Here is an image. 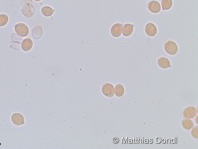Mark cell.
<instances>
[{
    "mask_svg": "<svg viewBox=\"0 0 198 149\" xmlns=\"http://www.w3.org/2000/svg\"><path fill=\"white\" fill-rule=\"evenodd\" d=\"M164 47L166 52L170 55H175L178 52V48L176 44L171 41L166 42Z\"/></svg>",
    "mask_w": 198,
    "mask_h": 149,
    "instance_id": "6da1fadb",
    "label": "cell"
},
{
    "mask_svg": "<svg viewBox=\"0 0 198 149\" xmlns=\"http://www.w3.org/2000/svg\"><path fill=\"white\" fill-rule=\"evenodd\" d=\"M15 30L17 34L22 37H26L29 33L28 27L23 23H19L16 25L15 27Z\"/></svg>",
    "mask_w": 198,
    "mask_h": 149,
    "instance_id": "7a4b0ae2",
    "label": "cell"
},
{
    "mask_svg": "<svg viewBox=\"0 0 198 149\" xmlns=\"http://www.w3.org/2000/svg\"><path fill=\"white\" fill-rule=\"evenodd\" d=\"M103 93L108 97H112L114 95V87L112 84L106 83L102 87Z\"/></svg>",
    "mask_w": 198,
    "mask_h": 149,
    "instance_id": "3957f363",
    "label": "cell"
},
{
    "mask_svg": "<svg viewBox=\"0 0 198 149\" xmlns=\"http://www.w3.org/2000/svg\"><path fill=\"white\" fill-rule=\"evenodd\" d=\"M196 114V108L193 106H190L186 108L183 112V116L187 119H193Z\"/></svg>",
    "mask_w": 198,
    "mask_h": 149,
    "instance_id": "277c9868",
    "label": "cell"
},
{
    "mask_svg": "<svg viewBox=\"0 0 198 149\" xmlns=\"http://www.w3.org/2000/svg\"><path fill=\"white\" fill-rule=\"evenodd\" d=\"M12 122L14 125L21 126L24 123V118L21 114L16 113L13 114L11 117Z\"/></svg>",
    "mask_w": 198,
    "mask_h": 149,
    "instance_id": "5b68a950",
    "label": "cell"
},
{
    "mask_svg": "<svg viewBox=\"0 0 198 149\" xmlns=\"http://www.w3.org/2000/svg\"><path fill=\"white\" fill-rule=\"evenodd\" d=\"M122 30V25L121 24H116L111 27V32L113 37H117L121 36Z\"/></svg>",
    "mask_w": 198,
    "mask_h": 149,
    "instance_id": "8992f818",
    "label": "cell"
},
{
    "mask_svg": "<svg viewBox=\"0 0 198 149\" xmlns=\"http://www.w3.org/2000/svg\"><path fill=\"white\" fill-rule=\"evenodd\" d=\"M145 32L148 36L153 37L155 36L157 33L156 26L152 23H148L145 27Z\"/></svg>",
    "mask_w": 198,
    "mask_h": 149,
    "instance_id": "52a82bcc",
    "label": "cell"
},
{
    "mask_svg": "<svg viewBox=\"0 0 198 149\" xmlns=\"http://www.w3.org/2000/svg\"><path fill=\"white\" fill-rule=\"evenodd\" d=\"M148 8L151 12L154 13H157L161 11V7L160 4L157 1H152L149 3Z\"/></svg>",
    "mask_w": 198,
    "mask_h": 149,
    "instance_id": "ba28073f",
    "label": "cell"
},
{
    "mask_svg": "<svg viewBox=\"0 0 198 149\" xmlns=\"http://www.w3.org/2000/svg\"><path fill=\"white\" fill-rule=\"evenodd\" d=\"M33 46V42L31 39H24L22 43V48L24 52H28L31 49Z\"/></svg>",
    "mask_w": 198,
    "mask_h": 149,
    "instance_id": "9c48e42d",
    "label": "cell"
},
{
    "mask_svg": "<svg viewBox=\"0 0 198 149\" xmlns=\"http://www.w3.org/2000/svg\"><path fill=\"white\" fill-rule=\"evenodd\" d=\"M158 66L163 69H167L171 67V63L169 59L166 57H161L158 61Z\"/></svg>",
    "mask_w": 198,
    "mask_h": 149,
    "instance_id": "30bf717a",
    "label": "cell"
},
{
    "mask_svg": "<svg viewBox=\"0 0 198 149\" xmlns=\"http://www.w3.org/2000/svg\"><path fill=\"white\" fill-rule=\"evenodd\" d=\"M133 26L132 24H127L124 25L123 29V36H129L133 33Z\"/></svg>",
    "mask_w": 198,
    "mask_h": 149,
    "instance_id": "8fae6325",
    "label": "cell"
},
{
    "mask_svg": "<svg viewBox=\"0 0 198 149\" xmlns=\"http://www.w3.org/2000/svg\"><path fill=\"white\" fill-rule=\"evenodd\" d=\"M181 125L183 127L187 130H190L194 126V122L190 119H184L182 121Z\"/></svg>",
    "mask_w": 198,
    "mask_h": 149,
    "instance_id": "7c38bea8",
    "label": "cell"
},
{
    "mask_svg": "<svg viewBox=\"0 0 198 149\" xmlns=\"http://www.w3.org/2000/svg\"><path fill=\"white\" fill-rule=\"evenodd\" d=\"M114 93L115 95L118 97H121L124 93V86L121 84H118L115 86L114 89Z\"/></svg>",
    "mask_w": 198,
    "mask_h": 149,
    "instance_id": "4fadbf2b",
    "label": "cell"
},
{
    "mask_svg": "<svg viewBox=\"0 0 198 149\" xmlns=\"http://www.w3.org/2000/svg\"><path fill=\"white\" fill-rule=\"evenodd\" d=\"M41 12L44 16L48 17L52 15L54 13V11L51 7L46 6L43 7L42 8Z\"/></svg>",
    "mask_w": 198,
    "mask_h": 149,
    "instance_id": "5bb4252c",
    "label": "cell"
},
{
    "mask_svg": "<svg viewBox=\"0 0 198 149\" xmlns=\"http://www.w3.org/2000/svg\"><path fill=\"white\" fill-rule=\"evenodd\" d=\"M161 5L164 10H169L172 7V0H162Z\"/></svg>",
    "mask_w": 198,
    "mask_h": 149,
    "instance_id": "9a60e30c",
    "label": "cell"
},
{
    "mask_svg": "<svg viewBox=\"0 0 198 149\" xmlns=\"http://www.w3.org/2000/svg\"><path fill=\"white\" fill-rule=\"evenodd\" d=\"M8 21V16L5 14H0V26H3L7 24Z\"/></svg>",
    "mask_w": 198,
    "mask_h": 149,
    "instance_id": "2e32d148",
    "label": "cell"
},
{
    "mask_svg": "<svg viewBox=\"0 0 198 149\" xmlns=\"http://www.w3.org/2000/svg\"><path fill=\"white\" fill-rule=\"evenodd\" d=\"M198 127H195L192 129L191 131V134L192 136L196 139L198 138Z\"/></svg>",
    "mask_w": 198,
    "mask_h": 149,
    "instance_id": "e0dca14e",
    "label": "cell"
},
{
    "mask_svg": "<svg viewBox=\"0 0 198 149\" xmlns=\"http://www.w3.org/2000/svg\"><path fill=\"white\" fill-rule=\"evenodd\" d=\"M198 116H196V122H197V123L198 124Z\"/></svg>",
    "mask_w": 198,
    "mask_h": 149,
    "instance_id": "ac0fdd59",
    "label": "cell"
},
{
    "mask_svg": "<svg viewBox=\"0 0 198 149\" xmlns=\"http://www.w3.org/2000/svg\"><path fill=\"white\" fill-rule=\"evenodd\" d=\"M35 1H41V0H35Z\"/></svg>",
    "mask_w": 198,
    "mask_h": 149,
    "instance_id": "d6986e66",
    "label": "cell"
}]
</instances>
